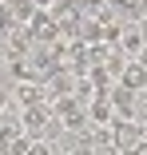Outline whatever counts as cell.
<instances>
[{
    "instance_id": "obj_1",
    "label": "cell",
    "mask_w": 147,
    "mask_h": 155,
    "mask_svg": "<svg viewBox=\"0 0 147 155\" xmlns=\"http://www.w3.org/2000/svg\"><path fill=\"white\" fill-rule=\"evenodd\" d=\"M107 127H111V143L119 147V151H135V147L143 143V135H139V123H135V119L115 115V119L107 123Z\"/></svg>"
},
{
    "instance_id": "obj_2",
    "label": "cell",
    "mask_w": 147,
    "mask_h": 155,
    "mask_svg": "<svg viewBox=\"0 0 147 155\" xmlns=\"http://www.w3.org/2000/svg\"><path fill=\"white\" fill-rule=\"evenodd\" d=\"M28 28V36H32V44H52V40H60V28H56L52 12L48 8H36V16L24 24Z\"/></svg>"
},
{
    "instance_id": "obj_3",
    "label": "cell",
    "mask_w": 147,
    "mask_h": 155,
    "mask_svg": "<svg viewBox=\"0 0 147 155\" xmlns=\"http://www.w3.org/2000/svg\"><path fill=\"white\" fill-rule=\"evenodd\" d=\"M20 107H36V104H48V91H44V84H36V80H20V87H16V96H12Z\"/></svg>"
},
{
    "instance_id": "obj_4",
    "label": "cell",
    "mask_w": 147,
    "mask_h": 155,
    "mask_svg": "<svg viewBox=\"0 0 147 155\" xmlns=\"http://www.w3.org/2000/svg\"><path fill=\"white\" fill-rule=\"evenodd\" d=\"M4 48H8V56H28L32 52V36H28L24 24H12L4 32Z\"/></svg>"
},
{
    "instance_id": "obj_5",
    "label": "cell",
    "mask_w": 147,
    "mask_h": 155,
    "mask_svg": "<svg viewBox=\"0 0 147 155\" xmlns=\"http://www.w3.org/2000/svg\"><path fill=\"white\" fill-rule=\"evenodd\" d=\"M83 115L92 119V123H111V119H115V107H111V100H107V91H103V96H96V100H87Z\"/></svg>"
},
{
    "instance_id": "obj_6",
    "label": "cell",
    "mask_w": 147,
    "mask_h": 155,
    "mask_svg": "<svg viewBox=\"0 0 147 155\" xmlns=\"http://www.w3.org/2000/svg\"><path fill=\"white\" fill-rule=\"evenodd\" d=\"M115 84H123V87L139 91V87H147V68L139 64V60H135V64H123V68H119V80H115Z\"/></svg>"
},
{
    "instance_id": "obj_7",
    "label": "cell",
    "mask_w": 147,
    "mask_h": 155,
    "mask_svg": "<svg viewBox=\"0 0 147 155\" xmlns=\"http://www.w3.org/2000/svg\"><path fill=\"white\" fill-rule=\"evenodd\" d=\"M48 107H52V115H60V119H72V115H80V111H83V104H80L76 96H56Z\"/></svg>"
},
{
    "instance_id": "obj_8",
    "label": "cell",
    "mask_w": 147,
    "mask_h": 155,
    "mask_svg": "<svg viewBox=\"0 0 147 155\" xmlns=\"http://www.w3.org/2000/svg\"><path fill=\"white\" fill-rule=\"evenodd\" d=\"M4 8H8L12 24H28V20L36 16V4H32V0H4Z\"/></svg>"
},
{
    "instance_id": "obj_9",
    "label": "cell",
    "mask_w": 147,
    "mask_h": 155,
    "mask_svg": "<svg viewBox=\"0 0 147 155\" xmlns=\"http://www.w3.org/2000/svg\"><path fill=\"white\" fill-rule=\"evenodd\" d=\"M119 52H135L139 56V48H143V36H139V28H123L119 32V44H115Z\"/></svg>"
},
{
    "instance_id": "obj_10",
    "label": "cell",
    "mask_w": 147,
    "mask_h": 155,
    "mask_svg": "<svg viewBox=\"0 0 147 155\" xmlns=\"http://www.w3.org/2000/svg\"><path fill=\"white\" fill-rule=\"evenodd\" d=\"M103 4H107L111 12H127V16H135V20H139V12H143V0H103Z\"/></svg>"
},
{
    "instance_id": "obj_11",
    "label": "cell",
    "mask_w": 147,
    "mask_h": 155,
    "mask_svg": "<svg viewBox=\"0 0 147 155\" xmlns=\"http://www.w3.org/2000/svg\"><path fill=\"white\" fill-rule=\"evenodd\" d=\"M68 155H96L92 151V143H83V139H72V151Z\"/></svg>"
},
{
    "instance_id": "obj_12",
    "label": "cell",
    "mask_w": 147,
    "mask_h": 155,
    "mask_svg": "<svg viewBox=\"0 0 147 155\" xmlns=\"http://www.w3.org/2000/svg\"><path fill=\"white\" fill-rule=\"evenodd\" d=\"M8 28H12V16H8V8H4V4H0V36H4Z\"/></svg>"
},
{
    "instance_id": "obj_13",
    "label": "cell",
    "mask_w": 147,
    "mask_h": 155,
    "mask_svg": "<svg viewBox=\"0 0 147 155\" xmlns=\"http://www.w3.org/2000/svg\"><path fill=\"white\" fill-rule=\"evenodd\" d=\"M139 36H143V44H147V20L139 16Z\"/></svg>"
},
{
    "instance_id": "obj_14",
    "label": "cell",
    "mask_w": 147,
    "mask_h": 155,
    "mask_svg": "<svg viewBox=\"0 0 147 155\" xmlns=\"http://www.w3.org/2000/svg\"><path fill=\"white\" fill-rule=\"evenodd\" d=\"M32 4H36V8H52V4H56V0H32Z\"/></svg>"
},
{
    "instance_id": "obj_15",
    "label": "cell",
    "mask_w": 147,
    "mask_h": 155,
    "mask_svg": "<svg viewBox=\"0 0 147 155\" xmlns=\"http://www.w3.org/2000/svg\"><path fill=\"white\" fill-rule=\"evenodd\" d=\"M139 64H143V68H147V44H143V48H139Z\"/></svg>"
},
{
    "instance_id": "obj_16",
    "label": "cell",
    "mask_w": 147,
    "mask_h": 155,
    "mask_svg": "<svg viewBox=\"0 0 147 155\" xmlns=\"http://www.w3.org/2000/svg\"><path fill=\"white\" fill-rule=\"evenodd\" d=\"M139 135H143V143H147V119H143V123H139Z\"/></svg>"
},
{
    "instance_id": "obj_17",
    "label": "cell",
    "mask_w": 147,
    "mask_h": 155,
    "mask_svg": "<svg viewBox=\"0 0 147 155\" xmlns=\"http://www.w3.org/2000/svg\"><path fill=\"white\" fill-rule=\"evenodd\" d=\"M135 155H147V143H139V147H135Z\"/></svg>"
},
{
    "instance_id": "obj_18",
    "label": "cell",
    "mask_w": 147,
    "mask_h": 155,
    "mask_svg": "<svg viewBox=\"0 0 147 155\" xmlns=\"http://www.w3.org/2000/svg\"><path fill=\"white\" fill-rule=\"evenodd\" d=\"M139 16H143V20H147V0H143V12H139Z\"/></svg>"
},
{
    "instance_id": "obj_19",
    "label": "cell",
    "mask_w": 147,
    "mask_h": 155,
    "mask_svg": "<svg viewBox=\"0 0 147 155\" xmlns=\"http://www.w3.org/2000/svg\"><path fill=\"white\" fill-rule=\"evenodd\" d=\"M0 68H4V56H0Z\"/></svg>"
},
{
    "instance_id": "obj_20",
    "label": "cell",
    "mask_w": 147,
    "mask_h": 155,
    "mask_svg": "<svg viewBox=\"0 0 147 155\" xmlns=\"http://www.w3.org/2000/svg\"><path fill=\"white\" fill-rule=\"evenodd\" d=\"M0 44H4V36H0Z\"/></svg>"
},
{
    "instance_id": "obj_21",
    "label": "cell",
    "mask_w": 147,
    "mask_h": 155,
    "mask_svg": "<svg viewBox=\"0 0 147 155\" xmlns=\"http://www.w3.org/2000/svg\"><path fill=\"white\" fill-rule=\"evenodd\" d=\"M0 4H4V0H0Z\"/></svg>"
}]
</instances>
